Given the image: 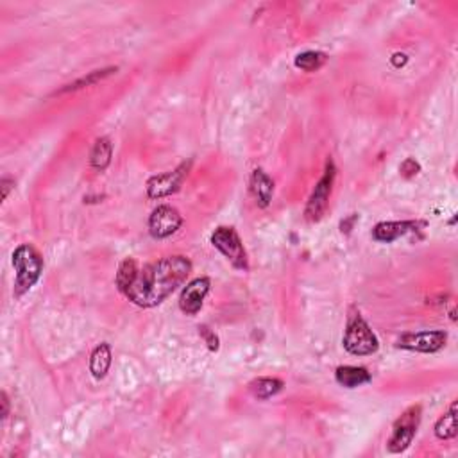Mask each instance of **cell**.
<instances>
[{"mask_svg":"<svg viewBox=\"0 0 458 458\" xmlns=\"http://www.w3.org/2000/svg\"><path fill=\"white\" fill-rule=\"evenodd\" d=\"M183 226V217L179 215V212L172 206H158L152 212L151 219H149V231L154 239L163 240L172 236L174 233L179 231V227Z\"/></svg>","mask_w":458,"mask_h":458,"instance_id":"9c48e42d","label":"cell"},{"mask_svg":"<svg viewBox=\"0 0 458 458\" xmlns=\"http://www.w3.org/2000/svg\"><path fill=\"white\" fill-rule=\"evenodd\" d=\"M335 376H337V382L345 389H356V387H362L371 382V374H369L367 369L353 367V365L338 367Z\"/></svg>","mask_w":458,"mask_h":458,"instance_id":"4fadbf2b","label":"cell"},{"mask_svg":"<svg viewBox=\"0 0 458 458\" xmlns=\"http://www.w3.org/2000/svg\"><path fill=\"white\" fill-rule=\"evenodd\" d=\"M13 267H15V297H22L38 283L43 273V258L35 247L23 244L13 253Z\"/></svg>","mask_w":458,"mask_h":458,"instance_id":"7a4b0ae2","label":"cell"},{"mask_svg":"<svg viewBox=\"0 0 458 458\" xmlns=\"http://www.w3.org/2000/svg\"><path fill=\"white\" fill-rule=\"evenodd\" d=\"M212 244L231 261V265L240 270H249V260L247 253L244 249V244L240 240L239 233L233 227H217L215 233L212 235Z\"/></svg>","mask_w":458,"mask_h":458,"instance_id":"8992f818","label":"cell"},{"mask_svg":"<svg viewBox=\"0 0 458 458\" xmlns=\"http://www.w3.org/2000/svg\"><path fill=\"white\" fill-rule=\"evenodd\" d=\"M251 392L254 398L258 399H269L273 396H276L277 392H281L283 389V382L277 378H258L254 379L249 385Z\"/></svg>","mask_w":458,"mask_h":458,"instance_id":"e0dca14e","label":"cell"},{"mask_svg":"<svg viewBox=\"0 0 458 458\" xmlns=\"http://www.w3.org/2000/svg\"><path fill=\"white\" fill-rule=\"evenodd\" d=\"M447 333L442 330L417 331V333H405L398 338V348L406 351L417 353H437L446 345Z\"/></svg>","mask_w":458,"mask_h":458,"instance_id":"ba28073f","label":"cell"},{"mask_svg":"<svg viewBox=\"0 0 458 458\" xmlns=\"http://www.w3.org/2000/svg\"><path fill=\"white\" fill-rule=\"evenodd\" d=\"M342 344H344L345 351L355 356L372 355V353L378 351L379 348L378 338L372 333L367 322L360 317V314H353L351 317H349Z\"/></svg>","mask_w":458,"mask_h":458,"instance_id":"3957f363","label":"cell"},{"mask_svg":"<svg viewBox=\"0 0 458 458\" xmlns=\"http://www.w3.org/2000/svg\"><path fill=\"white\" fill-rule=\"evenodd\" d=\"M420 412H423L420 405H413L406 412H403V416L396 420L394 426H392V435L387 442L390 453H401L406 447H410L417 433V428H419Z\"/></svg>","mask_w":458,"mask_h":458,"instance_id":"5b68a950","label":"cell"},{"mask_svg":"<svg viewBox=\"0 0 458 458\" xmlns=\"http://www.w3.org/2000/svg\"><path fill=\"white\" fill-rule=\"evenodd\" d=\"M424 226L423 222H413V220H405V222H379L372 229V239L378 242L390 244L408 233L417 231V227Z\"/></svg>","mask_w":458,"mask_h":458,"instance_id":"8fae6325","label":"cell"},{"mask_svg":"<svg viewBox=\"0 0 458 458\" xmlns=\"http://www.w3.org/2000/svg\"><path fill=\"white\" fill-rule=\"evenodd\" d=\"M202 333V337H205L206 344H208V348L212 349V351H217L219 349V338H217V335L213 333V331H210L206 326H202V328H199Z\"/></svg>","mask_w":458,"mask_h":458,"instance_id":"7402d4cb","label":"cell"},{"mask_svg":"<svg viewBox=\"0 0 458 458\" xmlns=\"http://www.w3.org/2000/svg\"><path fill=\"white\" fill-rule=\"evenodd\" d=\"M251 192L256 199V205L260 208H267L273 201L274 181L261 168H256L251 176Z\"/></svg>","mask_w":458,"mask_h":458,"instance_id":"7c38bea8","label":"cell"},{"mask_svg":"<svg viewBox=\"0 0 458 458\" xmlns=\"http://www.w3.org/2000/svg\"><path fill=\"white\" fill-rule=\"evenodd\" d=\"M192 161L181 163L178 168H174L172 172H165V174L154 176L147 181V195L151 199H161L168 197L172 193L178 192L185 183L186 176H188Z\"/></svg>","mask_w":458,"mask_h":458,"instance_id":"52a82bcc","label":"cell"},{"mask_svg":"<svg viewBox=\"0 0 458 458\" xmlns=\"http://www.w3.org/2000/svg\"><path fill=\"white\" fill-rule=\"evenodd\" d=\"M335 176H337L335 163L331 159H328L324 167V174H322V178L315 185V190L311 192L307 208H304V219L308 222H319L324 217L326 210H328V202H330L331 197V190H333Z\"/></svg>","mask_w":458,"mask_h":458,"instance_id":"277c9868","label":"cell"},{"mask_svg":"<svg viewBox=\"0 0 458 458\" xmlns=\"http://www.w3.org/2000/svg\"><path fill=\"white\" fill-rule=\"evenodd\" d=\"M190 273L192 263L186 256L163 258L142 269L138 267L137 276L124 296L138 307L152 308L163 303L176 288L181 287Z\"/></svg>","mask_w":458,"mask_h":458,"instance_id":"6da1fadb","label":"cell"},{"mask_svg":"<svg viewBox=\"0 0 458 458\" xmlns=\"http://www.w3.org/2000/svg\"><path fill=\"white\" fill-rule=\"evenodd\" d=\"M111 156H113V144L110 142V138H106V137L97 138L93 144V149H91V154H90L91 167L99 172L106 171V168L110 167Z\"/></svg>","mask_w":458,"mask_h":458,"instance_id":"9a60e30c","label":"cell"},{"mask_svg":"<svg viewBox=\"0 0 458 458\" xmlns=\"http://www.w3.org/2000/svg\"><path fill=\"white\" fill-rule=\"evenodd\" d=\"M2 419H8L9 416V399H8V394L6 392H2Z\"/></svg>","mask_w":458,"mask_h":458,"instance_id":"d4e9b609","label":"cell"},{"mask_svg":"<svg viewBox=\"0 0 458 458\" xmlns=\"http://www.w3.org/2000/svg\"><path fill=\"white\" fill-rule=\"evenodd\" d=\"M111 367V348L110 344H101L93 349L90 356V372L95 379H103Z\"/></svg>","mask_w":458,"mask_h":458,"instance_id":"5bb4252c","label":"cell"},{"mask_svg":"<svg viewBox=\"0 0 458 458\" xmlns=\"http://www.w3.org/2000/svg\"><path fill=\"white\" fill-rule=\"evenodd\" d=\"M392 64H394L396 69H401L403 64H406V61H408V56H406V54H401V52H398V54H394V56H392Z\"/></svg>","mask_w":458,"mask_h":458,"instance_id":"cb8c5ba5","label":"cell"},{"mask_svg":"<svg viewBox=\"0 0 458 458\" xmlns=\"http://www.w3.org/2000/svg\"><path fill=\"white\" fill-rule=\"evenodd\" d=\"M457 401H453V405L450 406V412L444 413L435 424V435L440 440H447L457 437Z\"/></svg>","mask_w":458,"mask_h":458,"instance_id":"ac0fdd59","label":"cell"},{"mask_svg":"<svg viewBox=\"0 0 458 458\" xmlns=\"http://www.w3.org/2000/svg\"><path fill=\"white\" fill-rule=\"evenodd\" d=\"M0 185H2V201H4V199H8L9 190H11L13 186H15V181H13V179H9V178H2Z\"/></svg>","mask_w":458,"mask_h":458,"instance_id":"603a6c76","label":"cell"},{"mask_svg":"<svg viewBox=\"0 0 458 458\" xmlns=\"http://www.w3.org/2000/svg\"><path fill=\"white\" fill-rule=\"evenodd\" d=\"M210 292V280L208 277H197V280L190 281L181 292L179 297V308L186 315H195L202 308L205 297Z\"/></svg>","mask_w":458,"mask_h":458,"instance_id":"30bf717a","label":"cell"},{"mask_svg":"<svg viewBox=\"0 0 458 458\" xmlns=\"http://www.w3.org/2000/svg\"><path fill=\"white\" fill-rule=\"evenodd\" d=\"M137 273H138L137 261H134L133 258H125V260L120 263V267H118V273H117V287L122 294H125V290L131 287Z\"/></svg>","mask_w":458,"mask_h":458,"instance_id":"ffe728a7","label":"cell"},{"mask_svg":"<svg viewBox=\"0 0 458 458\" xmlns=\"http://www.w3.org/2000/svg\"><path fill=\"white\" fill-rule=\"evenodd\" d=\"M399 172H401L403 178L410 179V178H413V176L419 174V172H420V165L413 158H406L405 161L401 163V167H399Z\"/></svg>","mask_w":458,"mask_h":458,"instance_id":"44dd1931","label":"cell"},{"mask_svg":"<svg viewBox=\"0 0 458 458\" xmlns=\"http://www.w3.org/2000/svg\"><path fill=\"white\" fill-rule=\"evenodd\" d=\"M326 61H328V56H326L324 52L307 50V52H301L299 56L296 57V67L303 70V72H315V70L321 69Z\"/></svg>","mask_w":458,"mask_h":458,"instance_id":"d6986e66","label":"cell"},{"mask_svg":"<svg viewBox=\"0 0 458 458\" xmlns=\"http://www.w3.org/2000/svg\"><path fill=\"white\" fill-rule=\"evenodd\" d=\"M358 219V215H351L349 217V220H345V222H342L340 224V227H342V233H349L351 231V226H353V222H355V220Z\"/></svg>","mask_w":458,"mask_h":458,"instance_id":"484cf974","label":"cell"},{"mask_svg":"<svg viewBox=\"0 0 458 458\" xmlns=\"http://www.w3.org/2000/svg\"><path fill=\"white\" fill-rule=\"evenodd\" d=\"M117 70H118L117 67H110V69H103V70H93V72H90L88 76H84V77H81V79L74 81V83L67 84L63 90H59V93H69V91H77V90H83V88L93 86V84L101 83V81H104L106 77L117 74Z\"/></svg>","mask_w":458,"mask_h":458,"instance_id":"2e32d148","label":"cell"}]
</instances>
